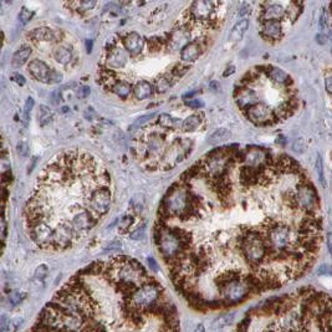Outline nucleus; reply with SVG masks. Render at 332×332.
<instances>
[{"label": "nucleus", "instance_id": "nucleus-36", "mask_svg": "<svg viewBox=\"0 0 332 332\" xmlns=\"http://www.w3.org/2000/svg\"><path fill=\"white\" fill-rule=\"evenodd\" d=\"M16 152L20 157H26L29 154V146H27L26 142L21 141V142L18 143V147H16Z\"/></svg>", "mask_w": 332, "mask_h": 332}, {"label": "nucleus", "instance_id": "nucleus-23", "mask_svg": "<svg viewBox=\"0 0 332 332\" xmlns=\"http://www.w3.org/2000/svg\"><path fill=\"white\" fill-rule=\"evenodd\" d=\"M157 123L159 125V127L164 128V129H179V127L182 128V122L177 118H173L170 115L163 114L161 116H158V120H157Z\"/></svg>", "mask_w": 332, "mask_h": 332}, {"label": "nucleus", "instance_id": "nucleus-7", "mask_svg": "<svg viewBox=\"0 0 332 332\" xmlns=\"http://www.w3.org/2000/svg\"><path fill=\"white\" fill-rule=\"evenodd\" d=\"M219 7H220V3L194 2L188 9L189 20L193 22H202V24H214L216 22L215 14L218 13Z\"/></svg>", "mask_w": 332, "mask_h": 332}, {"label": "nucleus", "instance_id": "nucleus-40", "mask_svg": "<svg viewBox=\"0 0 332 332\" xmlns=\"http://www.w3.org/2000/svg\"><path fill=\"white\" fill-rule=\"evenodd\" d=\"M77 97L78 98H86L90 95V89L87 86H82L77 90Z\"/></svg>", "mask_w": 332, "mask_h": 332}, {"label": "nucleus", "instance_id": "nucleus-32", "mask_svg": "<svg viewBox=\"0 0 332 332\" xmlns=\"http://www.w3.org/2000/svg\"><path fill=\"white\" fill-rule=\"evenodd\" d=\"M33 15H34L33 11L24 7V8H21L20 13H19V20H20L22 25H26L27 22L32 20Z\"/></svg>", "mask_w": 332, "mask_h": 332}, {"label": "nucleus", "instance_id": "nucleus-4", "mask_svg": "<svg viewBox=\"0 0 332 332\" xmlns=\"http://www.w3.org/2000/svg\"><path fill=\"white\" fill-rule=\"evenodd\" d=\"M192 203V189L187 183H177L170 188L162 203L159 205L158 220L164 222L167 219H179L184 220L189 214Z\"/></svg>", "mask_w": 332, "mask_h": 332}, {"label": "nucleus", "instance_id": "nucleus-19", "mask_svg": "<svg viewBox=\"0 0 332 332\" xmlns=\"http://www.w3.org/2000/svg\"><path fill=\"white\" fill-rule=\"evenodd\" d=\"M249 18H241L236 24L233 26L232 32L229 34V41L232 43H238L243 39V36L245 35L247 27H249Z\"/></svg>", "mask_w": 332, "mask_h": 332}, {"label": "nucleus", "instance_id": "nucleus-30", "mask_svg": "<svg viewBox=\"0 0 332 332\" xmlns=\"http://www.w3.org/2000/svg\"><path fill=\"white\" fill-rule=\"evenodd\" d=\"M154 116H156V114H150V115H146V116L140 117L139 120L134 121V123L131 126V128L132 129H141L142 127H145L148 122H151V120Z\"/></svg>", "mask_w": 332, "mask_h": 332}, {"label": "nucleus", "instance_id": "nucleus-1", "mask_svg": "<svg viewBox=\"0 0 332 332\" xmlns=\"http://www.w3.org/2000/svg\"><path fill=\"white\" fill-rule=\"evenodd\" d=\"M27 332H181V320L164 286L118 255L76 272Z\"/></svg>", "mask_w": 332, "mask_h": 332}, {"label": "nucleus", "instance_id": "nucleus-20", "mask_svg": "<svg viewBox=\"0 0 332 332\" xmlns=\"http://www.w3.org/2000/svg\"><path fill=\"white\" fill-rule=\"evenodd\" d=\"M111 91L116 95L117 97H120L121 100H127L131 96V94H133V86L131 82L125 80H118L114 86H112Z\"/></svg>", "mask_w": 332, "mask_h": 332}, {"label": "nucleus", "instance_id": "nucleus-37", "mask_svg": "<svg viewBox=\"0 0 332 332\" xmlns=\"http://www.w3.org/2000/svg\"><path fill=\"white\" fill-rule=\"evenodd\" d=\"M7 216H5V209L3 207V216H2V240H3V245L5 244V239H7Z\"/></svg>", "mask_w": 332, "mask_h": 332}, {"label": "nucleus", "instance_id": "nucleus-14", "mask_svg": "<svg viewBox=\"0 0 332 332\" xmlns=\"http://www.w3.org/2000/svg\"><path fill=\"white\" fill-rule=\"evenodd\" d=\"M286 16V9L278 3H265L260 10L259 20L264 21H281Z\"/></svg>", "mask_w": 332, "mask_h": 332}, {"label": "nucleus", "instance_id": "nucleus-12", "mask_svg": "<svg viewBox=\"0 0 332 332\" xmlns=\"http://www.w3.org/2000/svg\"><path fill=\"white\" fill-rule=\"evenodd\" d=\"M63 33L60 30L50 29L46 26L35 27L32 32L27 34V38L30 39V41L34 44L39 43H59L63 39Z\"/></svg>", "mask_w": 332, "mask_h": 332}, {"label": "nucleus", "instance_id": "nucleus-11", "mask_svg": "<svg viewBox=\"0 0 332 332\" xmlns=\"http://www.w3.org/2000/svg\"><path fill=\"white\" fill-rule=\"evenodd\" d=\"M105 61L106 66L111 70H120L126 66L128 63V52L126 51L125 47H122L117 44H112L109 49L105 52Z\"/></svg>", "mask_w": 332, "mask_h": 332}, {"label": "nucleus", "instance_id": "nucleus-33", "mask_svg": "<svg viewBox=\"0 0 332 332\" xmlns=\"http://www.w3.org/2000/svg\"><path fill=\"white\" fill-rule=\"evenodd\" d=\"M134 219L132 215H126L125 218L121 219V223L118 225V229L121 230V232H126V230H128L129 228H131V225L133 224Z\"/></svg>", "mask_w": 332, "mask_h": 332}, {"label": "nucleus", "instance_id": "nucleus-38", "mask_svg": "<svg viewBox=\"0 0 332 332\" xmlns=\"http://www.w3.org/2000/svg\"><path fill=\"white\" fill-rule=\"evenodd\" d=\"M317 173H319L320 181L322 182V184H325V176H323V170H322V158L321 157H317V163H316Z\"/></svg>", "mask_w": 332, "mask_h": 332}, {"label": "nucleus", "instance_id": "nucleus-21", "mask_svg": "<svg viewBox=\"0 0 332 332\" xmlns=\"http://www.w3.org/2000/svg\"><path fill=\"white\" fill-rule=\"evenodd\" d=\"M32 52H33L32 47L27 46V45H24V46H21L20 49H19L18 51L13 55V59H11V65H13L15 69H19V67L24 66V65L27 63V60H29Z\"/></svg>", "mask_w": 332, "mask_h": 332}, {"label": "nucleus", "instance_id": "nucleus-8", "mask_svg": "<svg viewBox=\"0 0 332 332\" xmlns=\"http://www.w3.org/2000/svg\"><path fill=\"white\" fill-rule=\"evenodd\" d=\"M245 116L250 122L257 126H270L279 122V118L275 114V108H271L265 102H258L246 109Z\"/></svg>", "mask_w": 332, "mask_h": 332}, {"label": "nucleus", "instance_id": "nucleus-18", "mask_svg": "<svg viewBox=\"0 0 332 332\" xmlns=\"http://www.w3.org/2000/svg\"><path fill=\"white\" fill-rule=\"evenodd\" d=\"M52 56H54V59L59 64L67 66L74 60V51H72L71 47L65 46V45H58L52 50Z\"/></svg>", "mask_w": 332, "mask_h": 332}, {"label": "nucleus", "instance_id": "nucleus-5", "mask_svg": "<svg viewBox=\"0 0 332 332\" xmlns=\"http://www.w3.org/2000/svg\"><path fill=\"white\" fill-rule=\"evenodd\" d=\"M192 147L193 142L189 139L173 141L165 148L164 153L162 156L161 163H159V168H162L163 171L174 168L177 164L184 161L188 154H190Z\"/></svg>", "mask_w": 332, "mask_h": 332}, {"label": "nucleus", "instance_id": "nucleus-31", "mask_svg": "<svg viewBox=\"0 0 332 332\" xmlns=\"http://www.w3.org/2000/svg\"><path fill=\"white\" fill-rule=\"evenodd\" d=\"M172 86V82L170 78L161 77L156 81V91L157 92H165Z\"/></svg>", "mask_w": 332, "mask_h": 332}, {"label": "nucleus", "instance_id": "nucleus-29", "mask_svg": "<svg viewBox=\"0 0 332 332\" xmlns=\"http://www.w3.org/2000/svg\"><path fill=\"white\" fill-rule=\"evenodd\" d=\"M34 107V98L29 97L26 100V103L24 106V112H22V122L25 126H27L30 120V115H32V109Z\"/></svg>", "mask_w": 332, "mask_h": 332}, {"label": "nucleus", "instance_id": "nucleus-26", "mask_svg": "<svg viewBox=\"0 0 332 332\" xmlns=\"http://www.w3.org/2000/svg\"><path fill=\"white\" fill-rule=\"evenodd\" d=\"M36 117H38L39 125H40L41 127H45V126L49 125V123L51 122L52 118H54V114H52V111L47 107V106L40 105L39 106Z\"/></svg>", "mask_w": 332, "mask_h": 332}, {"label": "nucleus", "instance_id": "nucleus-6", "mask_svg": "<svg viewBox=\"0 0 332 332\" xmlns=\"http://www.w3.org/2000/svg\"><path fill=\"white\" fill-rule=\"evenodd\" d=\"M295 192H296V204L299 209L308 215L316 214L320 208V202L314 185L306 178L300 179Z\"/></svg>", "mask_w": 332, "mask_h": 332}, {"label": "nucleus", "instance_id": "nucleus-41", "mask_svg": "<svg viewBox=\"0 0 332 332\" xmlns=\"http://www.w3.org/2000/svg\"><path fill=\"white\" fill-rule=\"evenodd\" d=\"M47 274V268L45 265H40L39 266L38 269H36V272H35V275H36V278H39V279H44L45 275Z\"/></svg>", "mask_w": 332, "mask_h": 332}, {"label": "nucleus", "instance_id": "nucleus-39", "mask_svg": "<svg viewBox=\"0 0 332 332\" xmlns=\"http://www.w3.org/2000/svg\"><path fill=\"white\" fill-rule=\"evenodd\" d=\"M11 78H13V80L15 81V82L18 84V85H20V86H24L25 82H26V80H25L24 76H22L21 74H19V72H15V74H13V76H11Z\"/></svg>", "mask_w": 332, "mask_h": 332}, {"label": "nucleus", "instance_id": "nucleus-43", "mask_svg": "<svg viewBox=\"0 0 332 332\" xmlns=\"http://www.w3.org/2000/svg\"><path fill=\"white\" fill-rule=\"evenodd\" d=\"M327 246H328V250H330V254L332 257V234L331 233L327 235Z\"/></svg>", "mask_w": 332, "mask_h": 332}, {"label": "nucleus", "instance_id": "nucleus-15", "mask_svg": "<svg viewBox=\"0 0 332 332\" xmlns=\"http://www.w3.org/2000/svg\"><path fill=\"white\" fill-rule=\"evenodd\" d=\"M260 34L265 40L279 41L283 38V24L281 21H264L260 22Z\"/></svg>", "mask_w": 332, "mask_h": 332}, {"label": "nucleus", "instance_id": "nucleus-34", "mask_svg": "<svg viewBox=\"0 0 332 332\" xmlns=\"http://www.w3.org/2000/svg\"><path fill=\"white\" fill-rule=\"evenodd\" d=\"M188 70H189V66H188V65H185L184 66L183 64H178L173 70H172V75L176 76V77H182Z\"/></svg>", "mask_w": 332, "mask_h": 332}, {"label": "nucleus", "instance_id": "nucleus-22", "mask_svg": "<svg viewBox=\"0 0 332 332\" xmlns=\"http://www.w3.org/2000/svg\"><path fill=\"white\" fill-rule=\"evenodd\" d=\"M152 94H153V86L148 81H140L133 86V96L137 100H146V98L151 97Z\"/></svg>", "mask_w": 332, "mask_h": 332}, {"label": "nucleus", "instance_id": "nucleus-24", "mask_svg": "<svg viewBox=\"0 0 332 332\" xmlns=\"http://www.w3.org/2000/svg\"><path fill=\"white\" fill-rule=\"evenodd\" d=\"M230 137H232V133H230L229 129L218 128V129H215L212 134H210L209 139H208L209 140L208 142H209L212 146H218V145H220V143L225 142V141L230 140Z\"/></svg>", "mask_w": 332, "mask_h": 332}, {"label": "nucleus", "instance_id": "nucleus-13", "mask_svg": "<svg viewBox=\"0 0 332 332\" xmlns=\"http://www.w3.org/2000/svg\"><path fill=\"white\" fill-rule=\"evenodd\" d=\"M264 72L266 77L274 84L275 86L281 87L283 90H290L292 87V78L288 72L276 66H264Z\"/></svg>", "mask_w": 332, "mask_h": 332}, {"label": "nucleus", "instance_id": "nucleus-10", "mask_svg": "<svg viewBox=\"0 0 332 332\" xmlns=\"http://www.w3.org/2000/svg\"><path fill=\"white\" fill-rule=\"evenodd\" d=\"M271 162L269 152L263 148L252 147L241 151V163L253 168H263Z\"/></svg>", "mask_w": 332, "mask_h": 332}, {"label": "nucleus", "instance_id": "nucleus-16", "mask_svg": "<svg viewBox=\"0 0 332 332\" xmlns=\"http://www.w3.org/2000/svg\"><path fill=\"white\" fill-rule=\"evenodd\" d=\"M122 44L129 55L136 56L142 52L145 47V39L139 33H129L123 38Z\"/></svg>", "mask_w": 332, "mask_h": 332}, {"label": "nucleus", "instance_id": "nucleus-45", "mask_svg": "<svg viewBox=\"0 0 332 332\" xmlns=\"http://www.w3.org/2000/svg\"><path fill=\"white\" fill-rule=\"evenodd\" d=\"M194 332H205L204 326L203 325H198V326H197L196 330H194Z\"/></svg>", "mask_w": 332, "mask_h": 332}, {"label": "nucleus", "instance_id": "nucleus-28", "mask_svg": "<svg viewBox=\"0 0 332 332\" xmlns=\"http://www.w3.org/2000/svg\"><path fill=\"white\" fill-rule=\"evenodd\" d=\"M301 13V4L299 3H291L289 5L288 9H286V16L290 19V20L295 21L297 18H299Z\"/></svg>", "mask_w": 332, "mask_h": 332}, {"label": "nucleus", "instance_id": "nucleus-42", "mask_svg": "<svg viewBox=\"0 0 332 332\" xmlns=\"http://www.w3.org/2000/svg\"><path fill=\"white\" fill-rule=\"evenodd\" d=\"M325 87L328 94L332 95V75H328L327 77L325 78Z\"/></svg>", "mask_w": 332, "mask_h": 332}, {"label": "nucleus", "instance_id": "nucleus-17", "mask_svg": "<svg viewBox=\"0 0 332 332\" xmlns=\"http://www.w3.org/2000/svg\"><path fill=\"white\" fill-rule=\"evenodd\" d=\"M204 46L202 45L201 40H193L190 43L182 47L181 51V59L183 63H194L199 56L202 55V52L204 51Z\"/></svg>", "mask_w": 332, "mask_h": 332}, {"label": "nucleus", "instance_id": "nucleus-44", "mask_svg": "<svg viewBox=\"0 0 332 332\" xmlns=\"http://www.w3.org/2000/svg\"><path fill=\"white\" fill-rule=\"evenodd\" d=\"M234 71H235V67L234 66H230L229 69H227V71L224 72V76H225V77H227L228 75H232Z\"/></svg>", "mask_w": 332, "mask_h": 332}, {"label": "nucleus", "instance_id": "nucleus-9", "mask_svg": "<svg viewBox=\"0 0 332 332\" xmlns=\"http://www.w3.org/2000/svg\"><path fill=\"white\" fill-rule=\"evenodd\" d=\"M27 71L35 80L43 84H58L63 81V74L54 69H50L49 65L39 59L30 61L27 65Z\"/></svg>", "mask_w": 332, "mask_h": 332}, {"label": "nucleus", "instance_id": "nucleus-27", "mask_svg": "<svg viewBox=\"0 0 332 332\" xmlns=\"http://www.w3.org/2000/svg\"><path fill=\"white\" fill-rule=\"evenodd\" d=\"M67 7L72 11H76L78 14L87 13V11L92 10L97 5L96 2H71L67 3Z\"/></svg>", "mask_w": 332, "mask_h": 332}, {"label": "nucleus", "instance_id": "nucleus-3", "mask_svg": "<svg viewBox=\"0 0 332 332\" xmlns=\"http://www.w3.org/2000/svg\"><path fill=\"white\" fill-rule=\"evenodd\" d=\"M233 332H332V299L299 289L252 309Z\"/></svg>", "mask_w": 332, "mask_h": 332}, {"label": "nucleus", "instance_id": "nucleus-2", "mask_svg": "<svg viewBox=\"0 0 332 332\" xmlns=\"http://www.w3.org/2000/svg\"><path fill=\"white\" fill-rule=\"evenodd\" d=\"M105 184H111V176L96 157L81 150L58 154L39 174L25 207L26 225L46 223L52 230L60 225L70 228L77 214L94 213L92 194Z\"/></svg>", "mask_w": 332, "mask_h": 332}, {"label": "nucleus", "instance_id": "nucleus-35", "mask_svg": "<svg viewBox=\"0 0 332 332\" xmlns=\"http://www.w3.org/2000/svg\"><path fill=\"white\" fill-rule=\"evenodd\" d=\"M185 106H188L189 108L193 109H199L204 106L203 101L198 100V98H189V100H185Z\"/></svg>", "mask_w": 332, "mask_h": 332}, {"label": "nucleus", "instance_id": "nucleus-25", "mask_svg": "<svg viewBox=\"0 0 332 332\" xmlns=\"http://www.w3.org/2000/svg\"><path fill=\"white\" fill-rule=\"evenodd\" d=\"M202 123V115H190L185 120H183L182 122V128L184 132H193L196 131L197 128L201 126Z\"/></svg>", "mask_w": 332, "mask_h": 332}]
</instances>
